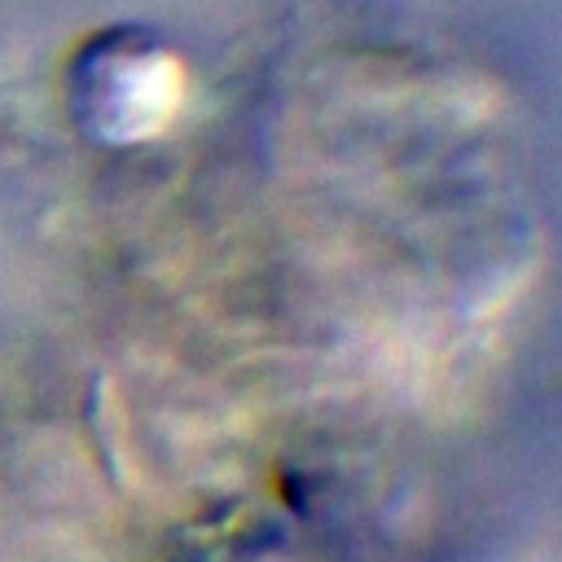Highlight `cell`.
Returning <instances> with one entry per match:
<instances>
[{
    "label": "cell",
    "instance_id": "cell-1",
    "mask_svg": "<svg viewBox=\"0 0 562 562\" xmlns=\"http://www.w3.org/2000/svg\"><path fill=\"white\" fill-rule=\"evenodd\" d=\"M88 123L110 140H136L158 132L180 101V66L140 40H105L88 53L83 70Z\"/></svg>",
    "mask_w": 562,
    "mask_h": 562
}]
</instances>
